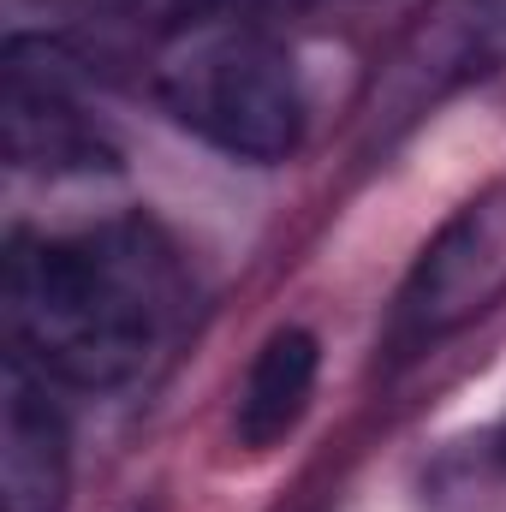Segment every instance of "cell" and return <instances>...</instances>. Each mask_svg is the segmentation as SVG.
<instances>
[{
	"label": "cell",
	"mask_w": 506,
	"mask_h": 512,
	"mask_svg": "<svg viewBox=\"0 0 506 512\" xmlns=\"http://www.w3.org/2000/svg\"><path fill=\"white\" fill-rule=\"evenodd\" d=\"M72 435L48 393V376L6 352L0 364V512H66Z\"/></svg>",
	"instance_id": "6"
},
{
	"label": "cell",
	"mask_w": 506,
	"mask_h": 512,
	"mask_svg": "<svg viewBox=\"0 0 506 512\" xmlns=\"http://www.w3.org/2000/svg\"><path fill=\"white\" fill-rule=\"evenodd\" d=\"M78 12H96V18H126V24H155V30H173L197 12H209L215 0H72Z\"/></svg>",
	"instance_id": "8"
},
{
	"label": "cell",
	"mask_w": 506,
	"mask_h": 512,
	"mask_svg": "<svg viewBox=\"0 0 506 512\" xmlns=\"http://www.w3.org/2000/svg\"><path fill=\"white\" fill-rule=\"evenodd\" d=\"M506 72V0H423L376 60L358 102V149L387 155L441 102Z\"/></svg>",
	"instance_id": "3"
},
{
	"label": "cell",
	"mask_w": 506,
	"mask_h": 512,
	"mask_svg": "<svg viewBox=\"0 0 506 512\" xmlns=\"http://www.w3.org/2000/svg\"><path fill=\"white\" fill-rule=\"evenodd\" d=\"M495 459H501V465H506V423H501V429H495Z\"/></svg>",
	"instance_id": "9"
},
{
	"label": "cell",
	"mask_w": 506,
	"mask_h": 512,
	"mask_svg": "<svg viewBox=\"0 0 506 512\" xmlns=\"http://www.w3.org/2000/svg\"><path fill=\"white\" fill-rule=\"evenodd\" d=\"M506 298V185L477 191L465 209L441 221V233L417 251L393 298V346H435Z\"/></svg>",
	"instance_id": "4"
},
{
	"label": "cell",
	"mask_w": 506,
	"mask_h": 512,
	"mask_svg": "<svg viewBox=\"0 0 506 512\" xmlns=\"http://www.w3.org/2000/svg\"><path fill=\"white\" fill-rule=\"evenodd\" d=\"M185 310V268L149 221H102L84 233H12L6 328L12 352L48 382L126 387L149 370Z\"/></svg>",
	"instance_id": "1"
},
{
	"label": "cell",
	"mask_w": 506,
	"mask_h": 512,
	"mask_svg": "<svg viewBox=\"0 0 506 512\" xmlns=\"http://www.w3.org/2000/svg\"><path fill=\"white\" fill-rule=\"evenodd\" d=\"M316 376H322L316 334L310 328H274L262 340V352L251 358V370H245V387H239V411H233L239 447H251V453L280 447L304 423Z\"/></svg>",
	"instance_id": "7"
},
{
	"label": "cell",
	"mask_w": 506,
	"mask_h": 512,
	"mask_svg": "<svg viewBox=\"0 0 506 512\" xmlns=\"http://www.w3.org/2000/svg\"><path fill=\"white\" fill-rule=\"evenodd\" d=\"M72 54L48 36H12L6 42V90H0V131H6V161L18 173H114L120 149L96 114L72 90Z\"/></svg>",
	"instance_id": "5"
},
{
	"label": "cell",
	"mask_w": 506,
	"mask_h": 512,
	"mask_svg": "<svg viewBox=\"0 0 506 512\" xmlns=\"http://www.w3.org/2000/svg\"><path fill=\"white\" fill-rule=\"evenodd\" d=\"M149 84L179 126L233 161H286L304 143L298 66L256 18L209 6L161 30Z\"/></svg>",
	"instance_id": "2"
}]
</instances>
